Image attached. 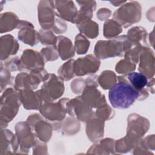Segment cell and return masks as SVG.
I'll return each instance as SVG.
<instances>
[{"mask_svg":"<svg viewBox=\"0 0 155 155\" xmlns=\"http://www.w3.org/2000/svg\"><path fill=\"white\" fill-rule=\"evenodd\" d=\"M118 81L119 82L110 89L109 101L115 108H128L136 100H139V93L130 85L124 76H119Z\"/></svg>","mask_w":155,"mask_h":155,"instance_id":"1","label":"cell"},{"mask_svg":"<svg viewBox=\"0 0 155 155\" xmlns=\"http://www.w3.org/2000/svg\"><path fill=\"white\" fill-rule=\"evenodd\" d=\"M133 45L127 36H121L108 41H99L94 47V53L99 59L122 56Z\"/></svg>","mask_w":155,"mask_h":155,"instance_id":"2","label":"cell"},{"mask_svg":"<svg viewBox=\"0 0 155 155\" xmlns=\"http://www.w3.org/2000/svg\"><path fill=\"white\" fill-rule=\"evenodd\" d=\"M142 16V7L137 1L126 2L113 14V19L124 28L139 22Z\"/></svg>","mask_w":155,"mask_h":155,"instance_id":"3","label":"cell"},{"mask_svg":"<svg viewBox=\"0 0 155 155\" xmlns=\"http://www.w3.org/2000/svg\"><path fill=\"white\" fill-rule=\"evenodd\" d=\"M38 92L44 102H53L59 98L64 92L63 80L54 74H47Z\"/></svg>","mask_w":155,"mask_h":155,"instance_id":"4","label":"cell"},{"mask_svg":"<svg viewBox=\"0 0 155 155\" xmlns=\"http://www.w3.org/2000/svg\"><path fill=\"white\" fill-rule=\"evenodd\" d=\"M47 74L44 68L32 71L30 74L21 73L16 77L15 88L19 91L24 89L35 90L40 82L44 81Z\"/></svg>","mask_w":155,"mask_h":155,"instance_id":"5","label":"cell"},{"mask_svg":"<svg viewBox=\"0 0 155 155\" xmlns=\"http://www.w3.org/2000/svg\"><path fill=\"white\" fill-rule=\"evenodd\" d=\"M68 101L69 99L64 98L56 103L44 101L39 108L40 113L50 121H61L67 113L66 104Z\"/></svg>","mask_w":155,"mask_h":155,"instance_id":"6","label":"cell"},{"mask_svg":"<svg viewBox=\"0 0 155 155\" xmlns=\"http://www.w3.org/2000/svg\"><path fill=\"white\" fill-rule=\"evenodd\" d=\"M45 60L41 54L32 50H25L19 59L18 70L30 71L44 68Z\"/></svg>","mask_w":155,"mask_h":155,"instance_id":"7","label":"cell"},{"mask_svg":"<svg viewBox=\"0 0 155 155\" xmlns=\"http://www.w3.org/2000/svg\"><path fill=\"white\" fill-rule=\"evenodd\" d=\"M67 112L71 116L84 122L91 119L93 115V108L87 105L82 99L81 96H78L74 99L68 101L66 104Z\"/></svg>","mask_w":155,"mask_h":155,"instance_id":"8","label":"cell"},{"mask_svg":"<svg viewBox=\"0 0 155 155\" xmlns=\"http://www.w3.org/2000/svg\"><path fill=\"white\" fill-rule=\"evenodd\" d=\"M54 1H41L38 4V21L43 30H51L54 23Z\"/></svg>","mask_w":155,"mask_h":155,"instance_id":"9","label":"cell"},{"mask_svg":"<svg viewBox=\"0 0 155 155\" xmlns=\"http://www.w3.org/2000/svg\"><path fill=\"white\" fill-rule=\"evenodd\" d=\"M101 61L97 57L88 54L84 58H79L74 61V74L77 76H84L94 73L100 67Z\"/></svg>","mask_w":155,"mask_h":155,"instance_id":"10","label":"cell"},{"mask_svg":"<svg viewBox=\"0 0 155 155\" xmlns=\"http://www.w3.org/2000/svg\"><path fill=\"white\" fill-rule=\"evenodd\" d=\"M27 122L33 128L36 135L41 140L44 142L49 141L51 136L53 127L50 124L42 120L40 115L38 114L30 115L28 117Z\"/></svg>","mask_w":155,"mask_h":155,"instance_id":"11","label":"cell"},{"mask_svg":"<svg viewBox=\"0 0 155 155\" xmlns=\"http://www.w3.org/2000/svg\"><path fill=\"white\" fill-rule=\"evenodd\" d=\"M139 59L140 64L138 70L140 73L145 75L148 79L154 78V54L153 51L150 48L143 46Z\"/></svg>","mask_w":155,"mask_h":155,"instance_id":"12","label":"cell"},{"mask_svg":"<svg viewBox=\"0 0 155 155\" xmlns=\"http://www.w3.org/2000/svg\"><path fill=\"white\" fill-rule=\"evenodd\" d=\"M150 127L149 121L145 117L136 114L129 116L128 119L127 134L142 138Z\"/></svg>","mask_w":155,"mask_h":155,"instance_id":"13","label":"cell"},{"mask_svg":"<svg viewBox=\"0 0 155 155\" xmlns=\"http://www.w3.org/2000/svg\"><path fill=\"white\" fill-rule=\"evenodd\" d=\"M5 95V120L10 122L18 111L20 106V99L19 93L13 91L12 88L7 90Z\"/></svg>","mask_w":155,"mask_h":155,"instance_id":"14","label":"cell"},{"mask_svg":"<svg viewBox=\"0 0 155 155\" xmlns=\"http://www.w3.org/2000/svg\"><path fill=\"white\" fill-rule=\"evenodd\" d=\"M130 85L139 93V100H143L148 96L145 87L148 84L147 77L141 73L131 72L124 76Z\"/></svg>","mask_w":155,"mask_h":155,"instance_id":"15","label":"cell"},{"mask_svg":"<svg viewBox=\"0 0 155 155\" xmlns=\"http://www.w3.org/2000/svg\"><path fill=\"white\" fill-rule=\"evenodd\" d=\"M55 8L57 12L56 16L59 18L70 21L73 23H75L78 10L71 1H54Z\"/></svg>","mask_w":155,"mask_h":155,"instance_id":"16","label":"cell"},{"mask_svg":"<svg viewBox=\"0 0 155 155\" xmlns=\"http://www.w3.org/2000/svg\"><path fill=\"white\" fill-rule=\"evenodd\" d=\"M81 97L83 101L92 108H97L107 104L104 96L96 88V86H87Z\"/></svg>","mask_w":155,"mask_h":155,"instance_id":"17","label":"cell"},{"mask_svg":"<svg viewBox=\"0 0 155 155\" xmlns=\"http://www.w3.org/2000/svg\"><path fill=\"white\" fill-rule=\"evenodd\" d=\"M17 27L21 29L18 32V38L21 41L31 46H33L38 42V33L34 30V27L31 23L19 21Z\"/></svg>","mask_w":155,"mask_h":155,"instance_id":"18","label":"cell"},{"mask_svg":"<svg viewBox=\"0 0 155 155\" xmlns=\"http://www.w3.org/2000/svg\"><path fill=\"white\" fill-rule=\"evenodd\" d=\"M15 128L21 147L28 148L35 145V134L32 131L31 125L27 122L18 123Z\"/></svg>","mask_w":155,"mask_h":155,"instance_id":"19","label":"cell"},{"mask_svg":"<svg viewBox=\"0 0 155 155\" xmlns=\"http://www.w3.org/2000/svg\"><path fill=\"white\" fill-rule=\"evenodd\" d=\"M19 97L24 108L27 110H39L42 99L38 92L31 90L24 89L19 91Z\"/></svg>","mask_w":155,"mask_h":155,"instance_id":"20","label":"cell"},{"mask_svg":"<svg viewBox=\"0 0 155 155\" xmlns=\"http://www.w3.org/2000/svg\"><path fill=\"white\" fill-rule=\"evenodd\" d=\"M86 133L91 141L96 142L104 136V120L99 118L92 119L87 121Z\"/></svg>","mask_w":155,"mask_h":155,"instance_id":"21","label":"cell"},{"mask_svg":"<svg viewBox=\"0 0 155 155\" xmlns=\"http://www.w3.org/2000/svg\"><path fill=\"white\" fill-rule=\"evenodd\" d=\"M56 50L62 60H67L74 56V49L70 39L67 37L59 36L57 37Z\"/></svg>","mask_w":155,"mask_h":155,"instance_id":"22","label":"cell"},{"mask_svg":"<svg viewBox=\"0 0 155 155\" xmlns=\"http://www.w3.org/2000/svg\"><path fill=\"white\" fill-rule=\"evenodd\" d=\"M127 38L133 45H147V33L142 27H134L128 31Z\"/></svg>","mask_w":155,"mask_h":155,"instance_id":"23","label":"cell"},{"mask_svg":"<svg viewBox=\"0 0 155 155\" xmlns=\"http://www.w3.org/2000/svg\"><path fill=\"white\" fill-rule=\"evenodd\" d=\"M79 31L87 37L93 39L98 36L99 26L91 19H86L76 23Z\"/></svg>","mask_w":155,"mask_h":155,"instance_id":"24","label":"cell"},{"mask_svg":"<svg viewBox=\"0 0 155 155\" xmlns=\"http://www.w3.org/2000/svg\"><path fill=\"white\" fill-rule=\"evenodd\" d=\"M122 32L121 25L114 19L107 20L104 25V36L106 38H114Z\"/></svg>","mask_w":155,"mask_h":155,"instance_id":"25","label":"cell"},{"mask_svg":"<svg viewBox=\"0 0 155 155\" xmlns=\"http://www.w3.org/2000/svg\"><path fill=\"white\" fill-rule=\"evenodd\" d=\"M117 78L116 74L110 70L104 71L98 77L97 82L104 90L111 88L116 84Z\"/></svg>","mask_w":155,"mask_h":155,"instance_id":"26","label":"cell"},{"mask_svg":"<svg viewBox=\"0 0 155 155\" xmlns=\"http://www.w3.org/2000/svg\"><path fill=\"white\" fill-rule=\"evenodd\" d=\"M74 60L70 59L63 64L58 70L59 77L65 81H68L73 78L74 74L73 64Z\"/></svg>","mask_w":155,"mask_h":155,"instance_id":"27","label":"cell"},{"mask_svg":"<svg viewBox=\"0 0 155 155\" xmlns=\"http://www.w3.org/2000/svg\"><path fill=\"white\" fill-rule=\"evenodd\" d=\"M136 64L130 59L125 58L120 60L116 65V71L119 74H128L136 69Z\"/></svg>","mask_w":155,"mask_h":155,"instance_id":"28","label":"cell"},{"mask_svg":"<svg viewBox=\"0 0 155 155\" xmlns=\"http://www.w3.org/2000/svg\"><path fill=\"white\" fill-rule=\"evenodd\" d=\"M89 46V41L86 39L82 34H79L76 36L75 38L74 48L78 54H85L88 50Z\"/></svg>","mask_w":155,"mask_h":155,"instance_id":"29","label":"cell"},{"mask_svg":"<svg viewBox=\"0 0 155 155\" xmlns=\"http://www.w3.org/2000/svg\"><path fill=\"white\" fill-rule=\"evenodd\" d=\"M39 41L44 45H56L57 42V37L50 30H41L38 33Z\"/></svg>","mask_w":155,"mask_h":155,"instance_id":"30","label":"cell"},{"mask_svg":"<svg viewBox=\"0 0 155 155\" xmlns=\"http://www.w3.org/2000/svg\"><path fill=\"white\" fill-rule=\"evenodd\" d=\"M113 111L107 104L97 108L96 111V116L97 118L104 120L111 119L113 116Z\"/></svg>","mask_w":155,"mask_h":155,"instance_id":"31","label":"cell"},{"mask_svg":"<svg viewBox=\"0 0 155 155\" xmlns=\"http://www.w3.org/2000/svg\"><path fill=\"white\" fill-rule=\"evenodd\" d=\"M41 54L43 56L45 61H51L56 60L59 57L58 51L55 48L47 47L41 50Z\"/></svg>","mask_w":155,"mask_h":155,"instance_id":"32","label":"cell"},{"mask_svg":"<svg viewBox=\"0 0 155 155\" xmlns=\"http://www.w3.org/2000/svg\"><path fill=\"white\" fill-rule=\"evenodd\" d=\"M88 85L87 79L86 80L79 78L74 79L71 84V88L74 93H82L85 88Z\"/></svg>","mask_w":155,"mask_h":155,"instance_id":"33","label":"cell"},{"mask_svg":"<svg viewBox=\"0 0 155 155\" xmlns=\"http://www.w3.org/2000/svg\"><path fill=\"white\" fill-rule=\"evenodd\" d=\"M67 28L66 24L64 21H62L60 18L58 17L55 18L54 25L52 28V31H53L56 33H64Z\"/></svg>","mask_w":155,"mask_h":155,"instance_id":"34","label":"cell"},{"mask_svg":"<svg viewBox=\"0 0 155 155\" xmlns=\"http://www.w3.org/2000/svg\"><path fill=\"white\" fill-rule=\"evenodd\" d=\"M111 11L107 8H100L97 13V17L101 21H104L111 16Z\"/></svg>","mask_w":155,"mask_h":155,"instance_id":"35","label":"cell"},{"mask_svg":"<svg viewBox=\"0 0 155 155\" xmlns=\"http://www.w3.org/2000/svg\"><path fill=\"white\" fill-rule=\"evenodd\" d=\"M127 2L126 1H110V2L111 4H113L114 6H119V5H120L122 4H124V3H125Z\"/></svg>","mask_w":155,"mask_h":155,"instance_id":"36","label":"cell"}]
</instances>
